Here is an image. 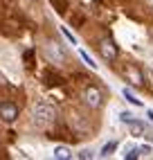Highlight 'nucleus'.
<instances>
[{
    "label": "nucleus",
    "mask_w": 153,
    "mask_h": 160,
    "mask_svg": "<svg viewBox=\"0 0 153 160\" xmlns=\"http://www.w3.org/2000/svg\"><path fill=\"white\" fill-rule=\"evenodd\" d=\"M34 117H36L38 124H47V122L54 120V108L50 104H45V102H38L34 106Z\"/></svg>",
    "instance_id": "f257e3e1"
},
{
    "label": "nucleus",
    "mask_w": 153,
    "mask_h": 160,
    "mask_svg": "<svg viewBox=\"0 0 153 160\" xmlns=\"http://www.w3.org/2000/svg\"><path fill=\"white\" fill-rule=\"evenodd\" d=\"M97 48H99V54H101L106 61H115V59H117V45L113 43V38H111V36L101 38Z\"/></svg>",
    "instance_id": "f03ea898"
},
{
    "label": "nucleus",
    "mask_w": 153,
    "mask_h": 160,
    "mask_svg": "<svg viewBox=\"0 0 153 160\" xmlns=\"http://www.w3.org/2000/svg\"><path fill=\"white\" fill-rule=\"evenodd\" d=\"M83 99H86V104H88L90 108H99V106H101V92H99V88L88 86L83 90Z\"/></svg>",
    "instance_id": "7ed1b4c3"
},
{
    "label": "nucleus",
    "mask_w": 153,
    "mask_h": 160,
    "mask_svg": "<svg viewBox=\"0 0 153 160\" xmlns=\"http://www.w3.org/2000/svg\"><path fill=\"white\" fill-rule=\"evenodd\" d=\"M0 117H2V122H14L16 117H18V108H16V104L12 102H0Z\"/></svg>",
    "instance_id": "20e7f679"
},
{
    "label": "nucleus",
    "mask_w": 153,
    "mask_h": 160,
    "mask_svg": "<svg viewBox=\"0 0 153 160\" xmlns=\"http://www.w3.org/2000/svg\"><path fill=\"white\" fill-rule=\"evenodd\" d=\"M124 77H126V81L128 83H133V86H142V72H140V68H135V66H126L124 68Z\"/></svg>",
    "instance_id": "39448f33"
},
{
    "label": "nucleus",
    "mask_w": 153,
    "mask_h": 160,
    "mask_svg": "<svg viewBox=\"0 0 153 160\" xmlns=\"http://www.w3.org/2000/svg\"><path fill=\"white\" fill-rule=\"evenodd\" d=\"M54 158H57V160H68L70 158L68 147H57V149H54Z\"/></svg>",
    "instance_id": "423d86ee"
},
{
    "label": "nucleus",
    "mask_w": 153,
    "mask_h": 160,
    "mask_svg": "<svg viewBox=\"0 0 153 160\" xmlns=\"http://www.w3.org/2000/svg\"><path fill=\"white\" fill-rule=\"evenodd\" d=\"M115 147H117V142H108V144L101 149V153H99V156H111V151H115Z\"/></svg>",
    "instance_id": "0eeeda50"
},
{
    "label": "nucleus",
    "mask_w": 153,
    "mask_h": 160,
    "mask_svg": "<svg viewBox=\"0 0 153 160\" xmlns=\"http://www.w3.org/2000/svg\"><path fill=\"white\" fill-rule=\"evenodd\" d=\"M124 97H126L131 104H135V106H142V102H140V99H135V95L131 92V90H124Z\"/></svg>",
    "instance_id": "6e6552de"
},
{
    "label": "nucleus",
    "mask_w": 153,
    "mask_h": 160,
    "mask_svg": "<svg viewBox=\"0 0 153 160\" xmlns=\"http://www.w3.org/2000/svg\"><path fill=\"white\" fill-rule=\"evenodd\" d=\"M128 124H131V129H133V133H142V131H144V124H142V122H133V120H131Z\"/></svg>",
    "instance_id": "1a4fd4ad"
},
{
    "label": "nucleus",
    "mask_w": 153,
    "mask_h": 160,
    "mask_svg": "<svg viewBox=\"0 0 153 160\" xmlns=\"http://www.w3.org/2000/svg\"><path fill=\"white\" fill-rule=\"evenodd\" d=\"M137 156H140V153H137V149H128L124 158H126V160H133V158H137Z\"/></svg>",
    "instance_id": "9d476101"
},
{
    "label": "nucleus",
    "mask_w": 153,
    "mask_h": 160,
    "mask_svg": "<svg viewBox=\"0 0 153 160\" xmlns=\"http://www.w3.org/2000/svg\"><path fill=\"white\" fill-rule=\"evenodd\" d=\"M61 32H63V36H65V38H68V41H70V43H74V36H72V34H70V32H68V29H65V27H61Z\"/></svg>",
    "instance_id": "9b49d317"
},
{
    "label": "nucleus",
    "mask_w": 153,
    "mask_h": 160,
    "mask_svg": "<svg viewBox=\"0 0 153 160\" xmlns=\"http://www.w3.org/2000/svg\"><path fill=\"white\" fill-rule=\"evenodd\" d=\"M81 57H83V61H86V63H88V66H90V68H95V63H92V59H90L88 54H86V52H81Z\"/></svg>",
    "instance_id": "f8f14e48"
},
{
    "label": "nucleus",
    "mask_w": 153,
    "mask_h": 160,
    "mask_svg": "<svg viewBox=\"0 0 153 160\" xmlns=\"http://www.w3.org/2000/svg\"><path fill=\"white\" fill-rule=\"evenodd\" d=\"M149 117H151V120H153V111H151V113H149Z\"/></svg>",
    "instance_id": "ddd939ff"
},
{
    "label": "nucleus",
    "mask_w": 153,
    "mask_h": 160,
    "mask_svg": "<svg viewBox=\"0 0 153 160\" xmlns=\"http://www.w3.org/2000/svg\"><path fill=\"white\" fill-rule=\"evenodd\" d=\"M151 74H153V66H151Z\"/></svg>",
    "instance_id": "4468645a"
}]
</instances>
